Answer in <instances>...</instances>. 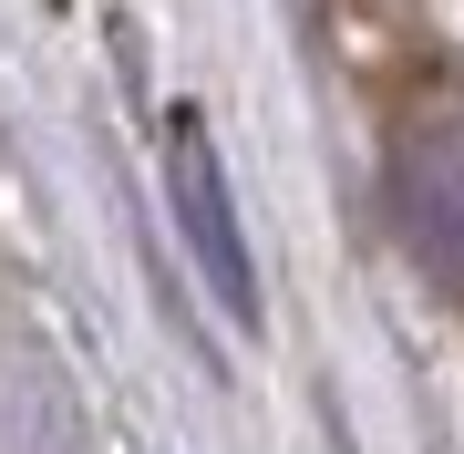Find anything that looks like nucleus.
Listing matches in <instances>:
<instances>
[{"mask_svg":"<svg viewBox=\"0 0 464 454\" xmlns=\"http://www.w3.org/2000/svg\"><path fill=\"white\" fill-rule=\"evenodd\" d=\"M382 197L413 269L464 310V83L444 63H413L382 103Z\"/></svg>","mask_w":464,"mask_h":454,"instance_id":"nucleus-1","label":"nucleus"},{"mask_svg":"<svg viewBox=\"0 0 464 454\" xmlns=\"http://www.w3.org/2000/svg\"><path fill=\"white\" fill-rule=\"evenodd\" d=\"M166 186H176V207H186L197 269L217 279V300L248 320V310H258V289H248V258H237V217H227V186H217V155H207V124H197V114H176V124H166Z\"/></svg>","mask_w":464,"mask_h":454,"instance_id":"nucleus-2","label":"nucleus"},{"mask_svg":"<svg viewBox=\"0 0 464 454\" xmlns=\"http://www.w3.org/2000/svg\"><path fill=\"white\" fill-rule=\"evenodd\" d=\"M0 454H93L83 444V403H72V372L32 331L0 341Z\"/></svg>","mask_w":464,"mask_h":454,"instance_id":"nucleus-3","label":"nucleus"}]
</instances>
